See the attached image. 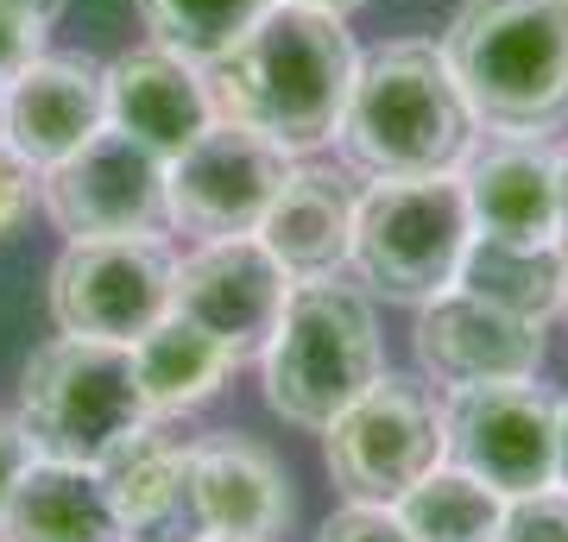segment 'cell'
<instances>
[{
    "label": "cell",
    "instance_id": "obj_21",
    "mask_svg": "<svg viewBox=\"0 0 568 542\" xmlns=\"http://www.w3.org/2000/svg\"><path fill=\"white\" fill-rule=\"evenodd\" d=\"M234 354H227L215 335H203L196 321H183L178 309L133 341V372H140V398H145V417L152 422H171V417H190L196 403H209L222 391V379L234 372Z\"/></svg>",
    "mask_w": 568,
    "mask_h": 542
},
{
    "label": "cell",
    "instance_id": "obj_25",
    "mask_svg": "<svg viewBox=\"0 0 568 542\" xmlns=\"http://www.w3.org/2000/svg\"><path fill=\"white\" fill-rule=\"evenodd\" d=\"M499 542H568V492L562 485H544V492L506 499Z\"/></svg>",
    "mask_w": 568,
    "mask_h": 542
},
{
    "label": "cell",
    "instance_id": "obj_9",
    "mask_svg": "<svg viewBox=\"0 0 568 542\" xmlns=\"http://www.w3.org/2000/svg\"><path fill=\"white\" fill-rule=\"evenodd\" d=\"M448 436L424 385L379 372L328 422V480L361 504H398L429 467H443Z\"/></svg>",
    "mask_w": 568,
    "mask_h": 542
},
{
    "label": "cell",
    "instance_id": "obj_12",
    "mask_svg": "<svg viewBox=\"0 0 568 542\" xmlns=\"http://www.w3.org/2000/svg\"><path fill=\"white\" fill-rule=\"evenodd\" d=\"M291 284L297 278L265 253L260 234H234V241H203L178 265V303L171 309L183 321H196L203 335H215L246 366L272 341L284 303H291Z\"/></svg>",
    "mask_w": 568,
    "mask_h": 542
},
{
    "label": "cell",
    "instance_id": "obj_13",
    "mask_svg": "<svg viewBox=\"0 0 568 542\" xmlns=\"http://www.w3.org/2000/svg\"><path fill=\"white\" fill-rule=\"evenodd\" d=\"M417 366L443 391L530 379L544 366V321L506 316L455 284L436 303H424V316H417Z\"/></svg>",
    "mask_w": 568,
    "mask_h": 542
},
{
    "label": "cell",
    "instance_id": "obj_6",
    "mask_svg": "<svg viewBox=\"0 0 568 542\" xmlns=\"http://www.w3.org/2000/svg\"><path fill=\"white\" fill-rule=\"evenodd\" d=\"M474 241V208H467L462 171L443 177H398L373 183L354 202V278L386 303H436L455 290Z\"/></svg>",
    "mask_w": 568,
    "mask_h": 542
},
{
    "label": "cell",
    "instance_id": "obj_22",
    "mask_svg": "<svg viewBox=\"0 0 568 542\" xmlns=\"http://www.w3.org/2000/svg\"><path fill=\"white\" fill-rule=\"evenodd\" d=\"M462 290H474L480 303L506 309V316L525 321H549L568 303V253L562 241H493V234H474L462 259Z\"/></svg>",
    "mask_w": 568,
    "mask_h": 542
},
{
    "label": "cell",
    "instance_id": "obj_16",
    "mask_svg": "<svg viewBox=\"0 0 568 542\" xmlns=\"http://www.w3.org/2000/svg\"><path fill=\"white\" fill-rule=\"evenodd\" d=\"M215 121V95L196 63L171 58L164 44L145 51H121L108 63V126H121L145 152H159L164 164L178 158L190 140H203Z\"/></svg>",
    "mask_w": 568,
    "mask_h": 542
},
{
    "label": "cell",
    "instance_id": "obj_20",
    "mask_svg": "<svg viewBox=\"0 0 568 542\" xmlns=\"http://www.w3.org/2000/svg\"><path fill=\"white\" fill-rule=\"evenodd\" d=\"M0 542H121V518L95 467L70 461H26L7 492Z\"/></svg>",
    "mask_w": 568,
    "mask_h": 542
},
{
    "label": "cell",
    "instance_id": "obj_31",
    "mask_svg": "<svg viewBox=\"0 0 568 542\" xmlns=\"http://www.w3.org/2000/svg\"><path fill=\"white\" fill-rule=\"evenodd\" d=\"M556 485L568 492V398L556 403Z\"/></svg>",
    "mask_w": 568,
    "mask_h": 542
},
{
    "label": "cell",
    "instance_id": "obj_15",
    "mask_svg": "<svg viewBox=\"0 0 568 542\" xmlns=\"http://www.w3.org/2000/svg\"><path fill=\"white\" fill-rule=\"evenodd\" d=\"M102 485L121 518V542H203L196 511V442L164 436L159 422H140L102 467Z\"/></svg>",
    "mask_w": 568,
    "mask_h": 542
},
{
    "label": "cell",
    "instance_id": "obj_26",
    "mask_svg": "<svg viewBox=\"0 0 568 542\" xmlns=\"http://www.w3.org/2000/svg\"><path fill=\"white\" fill-rule=\"evenodd\" d=\"M316 542H410L405 518L392 511V504H361V499H347L335 518L323 523V536Z\"/></svg>",
    "mask_w": 568,
    "mask_h": 542
},
{
    "label": "cell",
    "instance_id": "obj_18",
    "mask_svg": "<svg viewBox=\"0 0 568 542\" xmlns=\"http://www.w3.org/2000/svg\"><path fill=\"white\" fill-rule=\"evenodd\" d=\"M196 511L222 542H272L291 523V480L260 442L209 436L196 442Z\"/></svg>",
    "mask_w": 568,
    "mask_h": 542
},
{
    "label": "cell",
    "instance_id": "obj_24",
    "mask_svg": "<svg viewBox=\"0 0 568 542\" xmlns=\"http://www.w3.org/2000/svg\"><path fill=\"white\" fill-rule=\"evenodd\" d=\"M272 7H278V0H140V20H145V32H152V44H164L171 58L209 70V63H222Z\"/></svg>",
    "mask_w": 568,
    "mask_h": 542
},
{
    "label": "cell",
    "instance_id": "obj_34",
    "mask_svg": "<svg viewBox=\"0 0 568 542\" xmlns=\"http://www.w3.org/2000/svg\"><path fill=\"white\" fill-rule=\"evenodd\" d=\"M203 542H222V536H203Z\"/></svg>",
    "mask_w": 568,
    "mask_h": 542
},
{
    "label": "cell",
    "instance_id": "obj_14",
    "mask_svg": "<svg viewBox=\"0 0 568 542\" xmlns=\"http://www.w3.org/2000/svg\"><path fill=\"white\" fill-rule=\"evenodd\" d=\"M108 126V70L95 58H39L0 89V145L32 171H58Z\"/></svg>",
    "mask_w": 568,
    "mask_h": 542
},
{
    "label": "cell",
    "instance_id": "obj_2",
    "mask_svg": "<svg viewBox=\"0 0 568 542\" xmlns=\"http://www.w3.org/2000/svg\"><path fill=\"white\" fill-rule=\"evenodd\" d=\"M474 108L462 101V82L448 76V58L424 39L379 44L354 76L342 114V152L373 183L398 177H443L462 171L474 152Z\"/></svg>",
    "mask_w": 568,
    "mask_h": 542
},
{
    "label": "cell",
    "instance_id": "obj_29",
    "mask_svg": "<svg viewBox=\"0 0 568 542\" xmlns=\"http://www.w3.org/2000/svg\"><path fill=\"white\" fill-rule=\"evenodd\" d=\"M26 461H32V448H26L20 422L0 417V511H7V492H13V480L26 473Z\"/></svg>",
    "mask_w": 568,
    "mask_h": 542
},
{
    "label": "cell",
    "instance_id": "obj_27",
    "mask_svg": "<svg viewBox=\"0 0 568 542\" xmlns=\"http://www.w3.org/2000/svg\"><path fill=\"white\" fill-rule=\"evenodd\" d=\"M39 190H44V171H32L26 158H13V152L0 145V241L26 227L32 202H39Z\"/></svg>",
    "mask_w": 568,
    "mask_h": 542
},
{
    "label": "cell",
    "instance_id": "obj_28",
    "mask_svg": "<svg viewBox=\"0 0 568 542\" xmlns=\"http://www.w3.org/2000/svg\"><path fill=\"white\" fill-rule=\"evenodd\" d=\"M44 32L51 25L32 20V13H13V7H0V89L20 76L26 63L44 58Z\"/></svg>",
    "mask_w": 568,
    "mask_h": 542
},
{
    "label": "cell",
    "instance_id": "obj_5",
    "mask_svg": "<svg viewBox=\"0 0 568 542\" xmlns=\"http://www.w3.org/2000/svg\"><path fill=\"white\" fill-rule=\"evenodd\" d=\"M13 422L39 461L102 467L140 422H152L140 398V372H133V347L77 341V335L44 341L20 372Z\"/></svg>",
    "mask_w": 568,
    "mask_h": 542
},
{
    "label": "cell",
    "instance_id": "obj_11",
    "mask_svg": "<svg viewBox=\"0 0 568 542\" xmlns=\"http://www.w3.org/2000/svg\"><path fill=\"white\" fill-rule=\"evenodd\" d=\"M44 208L70 241L108 234H159L164 222V158L145 152L133 133L102 126L95 140L44 171Z\"/></svg>",
    "mask_w": 568,
    "mask_h": 542
},
{
    "label": "cell",
    "instance_id": "obj_32",
    "mask_svg": "<svg viewBox=\"0 0 568 542\" xmlns=\"http://www.w3.org/2000/svg\"><path fill=\"white\" fill-rule=\"evenodd\" d=\"M0 7H13V13H32V20L51 25V20L63 13V7H70V0H0Z\"/></svg>",
    "mask_w": 568,
    "mask_h": 542
},
{
    "label": "cell",
    "instance_id": "obj_8",
    "mask_svg": "<svg viewBox=\"0 0 568 542\" xmlns=\"http://www.w3.org/2000/svg\"><path fill=\"white\" fill-rule=\"evenodd\" d=\"M291 177V152L265 133L215 114L203 140H190L164 164V222L190 241H234L260 234L265 208Z\"/></svg>",
    "mask_w": 568,
    "mask_h": 542
},
{
    "label": "cell",
    "instance_id": "obj_7",
    "mask_svg": "<svg viewBox=\"0 0 568 542\" xmlns=\"http://www.w3.org/2000/svg\"><path fill=\"white\" fill-rule=\"evenodd\" d=\"M178 303V259L159 234H108L70 241L51 265V316L58 335L133 347Z\"/></svg>",
    "mask_w": 568,
    "mask_h": 542
},
{
    "label": "cell",
    "instance_id": "obj_30",
    "mask_svg": "<svg viewBox=\"0 0 568 542\" xmlns=\"http://www.w3.org/2000/svg\"><path fill=\"white\" fill-rule=\"evenodd\" d=\"M556 241L568 253V145L556 152Z\"/></svg>",
    "mask_w": 568,
    "mask_h": 542
},
{
    "label": "cell",
    "instance_id": "obj_23",
    "mask_svg": "<svg viewBox=\"0 0 568 542\" xmlns=\"http://www.w3.org/2000/svg\"><path fill=\"white\" fill-rule=\"evenodd\" d=\"M392 511L405 518L410 542H499L506 492H493L487 480H474L455 461H443L429 467Z\"/></svg>",
    "mask_w": 568,
    "mask_h": 542
},
{
    "label": "cell",
    "instance_id": "obj_19",
    "mask_svg": "<svg viewBox=\"0 0 568 542\" xmlns=\"http://www.w3.org/2000/svg\"><path fill=\"white\" fill-rule=\"evenodd\" d=\"M354 190L328 164H291L278 202L265 208L260 241L291 278H328L354 253Z\"/></svg>",
    "mask_w": 568,
    "mask_h": 542
},
{
    "label": "cell",
    "instance_id": "obj_3",
    "mask_svg": "<svg viewBox=\"0 0 568 542\" xmlns=\"http://www.w3.org/2000/svg\"><path fill=\"white\" fill-rule=\"evenodd\" d=\"M474 121L544 140L568 121V0H467L443 32Z\"/></svg>",
    "mask_w": 568,
    "mask_h": 542
},
{
    "label": "cell",
    "instance_id": "obj_33",
    "mask_svg": "<svg viewBox=\"0 0 568 542\" xmlns=\"http://www.w3.org/2000/svg\"><path fill=\"white\" fill-rule=\"evenodd\" d=\"M297 7H316V13H354V7H366V0H297Z\"/></svg>",
    "mask_w": 568,
    "mask_h": 542
},
{
    "label": "cell",
    "instance_id": "obj_4",
    "mask_svg": "<svg viewBox=\"0 0 568 542\" xmlns=\"http://www.w3.org/2000/svg\"><path fill=\"white\" fill-rule=\"evenodd\" d=\"M260 366H265V403L284 422L328 429L366 385L386 372L373 290L366 284H347L342 272L297 278L278 328H272V341L260 354Z\"/></svg>",
    "mask_w": 568,
    "mask_h": 542
},
{
    "label": "cell",
    "instance_id": "obj_1",
    "mask_svg": "<svg viewBox=\"0 0 568 542\" xmlns=\"http://www.w3.org/2000/svg\"><path fill=\"white\" fill-rule=\"evenodd\" d=\"M354 76H361V51L347 39L342 13L278 0L222 63H209V95L215 114L253 126L297 158L342 133Z\"/></svg>",
    "mask_w": 568,
    "mask_h": 542
},
{
    "label": "cell",
    "instance_id": "obj_10",
    "mask_svg": "<svg viewBox=\"0 0 568 542\" xmlns=\"http://www.w3.org/2000/svg\"><path fill=\"white\" fill-rule=\"evenodd\" d=\"M448 461L506 499L556 485V398L530 379L448 391Z\"/></svg>",
    "mask_w": 568,
    "mask_h": 542
},
{
    "label": "cell",
    "instance_id": "obj_35",
    "mask_svg": "<svg viewBox=\"0 0 568 542\" xmlns=\"http://www.w3.org/2000/svg\"><path fill=\"white\" fill-rule=\"evenodd\" d=\"M562 316H568V303H562Z\"/></svg>",
    "mask_w": 568,
    "mask_h": 542
},
{
    "label": "cell",
    "instance_id": "obj_17",
    "mask_svg": "<svg viewBox=\"0 0 568 542\" xmlns=\"http://www.w3.org/2000/svg\"><path fill=\"white\" fill-rule=\"evenodd\" d=\"M474 234L493 241H556V152L544 140H487L462 164Z\"/></svg>",
    "mask_w": 568,
    "mask_h": 542
}]
</instances>
